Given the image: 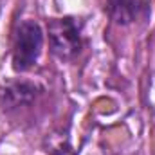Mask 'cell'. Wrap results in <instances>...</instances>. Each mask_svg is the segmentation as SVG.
Returning <instances> with one entry per match:
<instances>
[{
    "instance_id": "cell-1",
    "label": "cell",
    "mask_w": 155,
    "mask_h": 155,
    "mask_svg": "<svg viewBox=\"0 0 155 155\" xmlns=\"http://www.w3.org/2000/svg\"><path fill=\"white\" fill-rule=\"evenodd\" d=\"M43 49V31L38 22L22 20L13 36V51H11V67L15 72L31 71Z\"/></svg>"
},
{
    "instance_id": "cell-2",
    "label": "cell",
    "mask_w": 155,
    "mask_h": 155,
    "mask_svg": "<svg viewBox=\"0 0 155 155\" xmlns=\"http://www.w3.org/2000/svg\"><path fill=\"white\" fill-rule=\"evenodd\" d=\"M47 36L51 52L61 61H72L81 52V27L72 16L51 18L47 22Z\"/></svg>"
},
{
    "instance_id": "cell-3",
    "label": "cell",
    "mask_w": 155,
    "mask_h": 155,
    "mask_svg": "<svg viewBox=\"0 0 155 155\" xmlns=\"http://www.w3.org/2000/svg\"><path fill=\"white\" fill-rule=\"evenodd\" d=\"M40 92H41V87L35 81L9 79L0 85V105L5 110L25 107V105H31L38 97Z\"/></svg>"
},
{
    "instance_id": "cell-4",
    "label": "cell",
    "mask_w": 155,
    "mask_h": 155,
    "mask_svg": "<svg viewBox=\"0 0 155 155\" xmlns=\"http://www.w3.org/2000/svg\"><path fill=\"white\" fill-rule=\"evenodd\" d=\"M107 11L119 25L134 24L150 15L148 0H107Z\"/></svg>"
},
{
    "instance_id": "cell-5",
    "label": "cell",
    "mask_w": 155,
    "mask_h": 155,
    "mask_svg": "<svg viewBox=\"0 0 155 155\" xmlns=\"http://www.w3.org/2000/svg\"><path fill=\"white\" fill-rule=\"evenodd\" d=\"M52 155H72V152H71V146H69V144H65V146L60 144V146L52 152Z\"/></svg>"
}]
</instances>
